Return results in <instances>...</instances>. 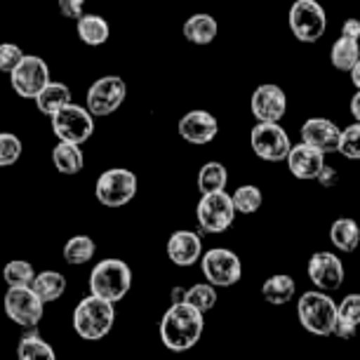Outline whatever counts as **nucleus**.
<instances>
[{
	"mask_svg": "<svg viewBox=\"0 0 360 360\" xmlns=\"http://www.w3.org/2000/svg\"><path fill=\"white\" fill-rule=\"evenodd\" d=\"M205 330V314L195 311L191 304H172L160 318L158 335L165 349L184 353L200 342Z\"/></svg>",
	"mask_w": 360,
	"mask_h": 360,
	"instance_id": "obj_1",
	"label": "nucleus"
},
{
	"mask_svg": "<svg viewBox=\"0 0 360 360\" xmlns=\"http://www.w3.org/2000/svg\"><path fill=\"white\" fill-rule=\"evenodd\" d=\"M297 316L302 328L314 337H332L339 323V307L328 292L309 290L299 297Z\"/></svg>",
	"mask_w": 360,
	"mask_h": 360,
	"instance_id": "obj_2",
	"label": "nucleus"
},
{
	"mask_svg": "<svg viewBox=\"0 0 360 360\" xmlns=\"http://www.w3.org/2000/svg\"><path fill=\"white\" fill-rule=\"evenodd\" d=\"M73 330L85 342H99L115 325V304L99 297H83L73 309Z\"/></svg>",
	"mask_w": 360,
	"mask_h": 360,
	"instance_id": "obj_3",
	"label": "nucleus"
},
{
	"mask_svg": "<svg viewBox=\"0 0 360 360\" xmlns=\"http://www.w3.org/2000/svg\"><path fill=\"white\" fill-rule=\"evenodd\" d=\"M132 288V269L123 259H101L90 271V295L118 304Z\"/></svg>",
	"mask_w": 360,
	"mask_h": 360,
	"instance_id": "obj_4",
	"label": "nucleus"
},
{
	"mask_svg": "<svg viewBox=\"0 0 360 360\" xmlns=\"http://www.w3.org/2000/svg\"><path fill=\"white\" fill-rule=\"evenodd\" d=\"M137 174L125 167H111L99 174L94 195L104 207H125L137 195Z\"/></svg>",
	"mask_w": 360,
	"mask_h": 360,
	"instance_id": "obj_5",
	"label": "nucleus"
},
{
	"mask_svg": "<svg viewBox=\"0 0 360 360\" xmlns=\"http://www.w3.org/2000/svg\"><path fill=\"white\" fill-rule=\"evenodd\" d=\"M290 31L299 43H316L325 36L328 15L325 8L316 0H295L288 15Z\"/></svg>",
	"mask_w": 360,
	"mask_h": 360,
	"instance_id": "obj_6",
	"label": "nucleus"
},
{
	"mask_svg": "<svg viewBox=\"0 0 360 360\" xmlns=\"http://www.w3.org/2000/svg\"><path fill=\"white\" fill-rule=\"evenodd\" d=\"M52 132L59 141L66 144H85L94 134V115L87 111V106L71 104L64 106L62 111L52 115Z\"/></svg>",
	"mask_w": 360,
	"mask_h": 360,
	"instance_id": "obj_7",
	"label": "nucleus"
},
{
	"mask_svg": "<svg viewBox=\"0 0 360 360\" xmlns=\"http://www.w3.org/2000/svg\"><path fill=\"white\" fill-rule=\"evenodd\" d=\"M200 269L205 281L214 285V288H233L243 278L240 257L226 248H212L207 252H202Z\"/></svg>",
	"mask_w": 360,
	"mask_h": 360,
	"instance_id": "obj_8",
	"label": "nucleus"
},
{
	"mask_svg": "<svg viewBox=\"0 0 360 360\" xmlns=\"http://www.w3.org/2000/svg\"><path fill=\"white\" fill-rule=\"evenodd\" d=\"M236 214L238 212L233 207V198L226 191L200 195V202L195 205V221L205 233H224V231H229Z\"/></svg>",
	"mask_w": 360,
	"mask_h": 360,
	"instance_id": "obj_9",
	"label": "nucleus"
},
{
	"mask_svg": "<svg viewBox=\"0 0 360 360\" xmlns=\"http://www.w3.org/2000/svg\"><path fill=\"white\" fill-rule=\"evenodd\" d=\"M250 146H252L257 158L266 162L288 160L292 151L290 134L283 130L281 123H257L250 132Z\"/></svg>",
	"mask_w": 360,
	"mask_h": 360,
	"instance_id": "obj_10",
	"label": "nucleus"
},
{
	"mask_svg": "<svg viewBox=\"0 0 360 360\" xmlns=\"http://www.w3.org/2000/svg\"><path fill=\"white\" fill-rule=\"evenodd\" d=\"M5 316L19 328H36L43 321L45 304L31 288H8L3 299Z\"/></svg>",
	"mask_w": 360,
	"mask_h": 360,
	"instance_id": "obj_11",
	"label": "nucleus"
},
{
	"mask_svg": "<svg viewBox=\"0 0 360 360\" xmlns=\"http://www.w3.org/2000/svg\"><path fill=\"white\" fill-rule=\"evenodd\" d=\"M127 97V85L120 76H104L99 80H94L87 90V111H90L94 118H104V115H111L123 106V101Z\"/></svg>",
	"mask_w": 360,
	"mask_h": 360,
	"instance_id": "obj_12",
	"label": "nucleus"
},
{
	"mask_svg": "<svg viewBox=\"0 0 360 360\" xmlns=\"http://www.w3.org/2000/svg\"><path fill=\"white\" fill-rule=\"evenodd\" d=\"M52 83L50 69H47L45 59L36 57V54H26L24 62L10 73V85L22 99H33Z\"/></svg>",
	"mask_w": 360,
	"mask_h": 360,
	"instance_id": "obj_13",
	"label": "nucleus"
},
{
	"mask_svg": "<svg viewBox=\"0 0 360 360\" xmlns=\"http://www.w3.org/2000/svg\"><path fill=\"white\" fill-rule=\"evenodd\" d=\"M250 111L257 118V123H281L288 113V94L281 85L264 83L252 92Z\"/></svg>",
	"mask_w": 360,
	"mask_h": 360,
	"instance_id": "obj_14",
	"label": "nucleus"
},
{
	"mask_svg": "<svg viewBox=\"0 0 360 360\" xmlns=\"http://www.w3.org/2000/svg\"><path fill=\"white\" fill-rule=\"evenodd\" d=\"M307 274H309V281L316 285V290L335 292V290L342 288L346 271H344L342 259H339L335 252L323 250V252H316L309 259Z\"/></svg>",
	"mask_w": 360,
	"mask_h": 360,
	"instance_id": "obj_15",
	"label": "nucleus"
},
{
	"mask_svg": "<svg viewBox=\"0 0 360 360\" xmlns=\"http://www.w3.org/2000/svg\"><path fill=\"white\" fill-rule=\"evenodd\" d=\"M176 132L179 137L188 141V144L202 146L210 144L217 132H219V123L210 111H202V108H195V111H188L179 118V125H176Z\"/></svg>",
	"mask_w": 360,
	"mask_h": 360,
	"instance_id": "obj_16",
	"label": "nucleus"
},
{
	"mask_svg": "<svg viewBox=\"0 0 360 360\" xmlns=\"http://www.w3.org/2000/svg\"><path fill=\"white\" fill-rule=\"evenodd\" d=\"M339 141H342V130L330 118H309L302 125V144L325 155L339 151Z\"/></svg>",
	"mask_w": 360,
	"mask_h": 360,
	"instance_id": "obj_17",
	"label": "nucleus"
},
{
	"mask_svg": "<svg viewBox=\"0 0 360 360\" xmlns=\"http://www.w3.org/2000/svg\"><path fill=\"white\" fill-rule=\"evenodd\" d=\"M167 257L174 266H193L202 259V238L195 231H174L167 240Z\"/></svg>",
	"mask_w": 360,
	"mask_h": 360,
	"instance_id": "obj_18",
	"label": "nucleus"
},
{
	"mask_svg": "<svg viewBox=\"0 0 360 360\" xmlns=\"http://www.w3.org/2000/svg\"><path fill=\"white\" fill-rule=\"evenodd\" d=\"M285 162H288L290 174L302 181H311V179L318 181V176H321L323 169L328 167L325 165V153L316 151V148H311L307 144L292 146V151Z\"/></svg>",
	"mask_w": 360,
	"mask_h": 360,
	"instance_id": "obj_19",
	"label": "nucleus"
},
{
	"mask_svg": "<svg viewBox=\"0 0 360 360\" xmlns=\"http://www.w3.org/2000/svg\"><path fill=\"white\" fill-rule=\"evenodd\" d=\"M217 31H219V24H217V19L212 15H207V12L191 15L184 22V29H181L184 38L193 45H210L217 38Z\"/></svg>",
	"mask_w": 360,
	"mask_h": 360,
	"instance_id": "obj_20",
	"label": "nucleus"
},
{
	"mask_svg": "<svg viewBox=\"0 0 360 360\" xmlns=\"http://www.w3.org/2000/svg\"><path fill=\"white\" fill-rule=\"evenodd\" d=\"M330 243L335 245L339 252H353L360 245V226L356 219L351 217H339L335 224L330 226Z\"/></svg>",
	"mask_w": 360,
	"mask_h": 360,
	"instance_id": "obj_21",
	"label": "nucleus"
},
{
	"mask_svg": "<svg viewBox=\"0 0 360 360\" xmlns=\"http://www.w3.org/2000/svg\"><path fill=\"white\" fill-rule=\"evenodd\" d=\"M295 295H297V283H295V278L288 274L271 276L269 281H264L262 285V297L266 299L269 304H274V307H285V304H290L292 299H295Z\"/></svg>",
	"mask_w": 360,
	"mask_h": 360,
	"instance_id": "obj_22",
	"label": "nucleus"
},
{
	"mask_svg": "<svg viewBox=\"0 0 360 360\" xmlns=\"http://www.w3.org/2000/svg\"><path fill=\"white\" fill-rule=\"evenodd\" d=\"M69 104H71V90H69V85L59 83V80H52V83L36 97L38 111L47 115V118H52L54 113L62 111V108Z\"/></svg>",
	"mask_w": 360,
	"mask_h": 360,
	"instance_id": "obj_23",
	"label": "nucleus"
},
{
	"mask_svg": "<svg viewBox=\"0 0 360 360\" xmlns=\"http://www.w3.org/2000/svg\"><path fill=\"white\" fill-rule=\"evenodd\" d=\"M52 162L62 174H69V176L80 174V172H83V167H85L83 148H80L78 144H66V141H59V144L52 148Z\"/></svg>",
	"mask_w": 360,
	"mask_h": 360,
	"instance_id": "obj_24",
	"label": "nucleus"
},
{
	"mask_svg": "<svg viewBox=\"0 0 360 360\" xmlns=\"http://www.w3.org/2000/svg\"><path fill=\"white\" fill-rule=\"evenodd\" d=\"M36 295L40 297L43 304H52L57 299L64 297L66 292V276L59 274V271H40L33 281V288H31Z\"/></svg>",
	"mask_w": 360,
	"mask_h": 360,
	"instance_id": "obj_25",
	"label": "nucleus"
},
{
	"mask_svg": "<svg viewBox=\"0 0 360 360\" xmlns=\"http://www.w3.org/2000/svg\"><path fill=\"white\" fill-rule=\"evenodd\" d=\"M97 255V243L92 240L90 236L80 233V236H71L69 240L64 243L62 257L66 264L71 266H83V264H90Z\"/></svg>",
	"mask_w": 360,
	"mask_h": 360,
	"instance_id": "obj_26",
	"label": "nucleus"
},
{
	"mask_svg": "<svg viewBox=\"0 0 360 360\" xmlns=\"http://www.w3.org/2000/svg\"><path fill=\"white\" fill-rule=\"evenodd\" d=\"M76 31H78V38L90 47L104 45L108 36H111V26L99 15H85L83 19H78Z\"/></svg>",
	"mask_w": 360,
	"mask_h": 360,
	"instance_id": "obj_27",
	"label": "nucleus"
},
{
	"mask_svg": "<svg viewBox=\"0 0 360 360\" xmlns=\"http://www.w3.org/2000/svg\"><path fill=\"white\" fill-rule=\"evenodd\" d=\"M226 184H229L226 165H221V162H217V160H210V162H205V165L200 167V172H198V191H200V195L226 191Z\"/></svg>",
	"mask_w": 360,
	"mask_h": 360,
	"instance_id": "obj_28",
	"label": "nucleus"
},
{
	"mask_svg": "<svg viewBox=\"0 0 360 360\" xmlns=\"http://www.w3.org/2000/svg\"><path fill=\"white\" fill-rule=\"evenodd\" d=\"M17 358L19 360H57L52 344H47L36 330L26 332L17 344Z\"/></svg>",
	"mask_w": 360,
	"mask_h": 360,
	"instance_id": "obj_29",
	"label": "nucleus"
},
{
	"mask_svg": "<svg viewBox=\"0 0 360 360\" xmlns=\"http://www.w3.org/2000/svg\"><path fill=\"white\" fill-rule=\"evenodd\" d=\"M330 62L337 71H349L351 73L353 66L360 62V43L358 40L339 36L335 40V45H332V50H330Z\"/></svg>",
	"mask_w": 360,
	"mask_h": 360,
	"instance_id": "obj_30",
	"label": "nucleus"
},
{
	"mask_svg": "<svg viewBox=\"0 0 360 360\" xmlns=\"http://www.w3.org/2000/svg\"><path fill=\"white\" fill-rule=\"evenodd\" d=\"M36 276L38 274L33 271V264L26 259H12L3 269V278L8 283V288H33Z\"/></svg>",
	"mask_w": 360,
	"mask_h": 360,
	"instance_id": "obj_31",
	"label": "nucleus"
},
{
	"mask_svg": "<svg viewBox=\"0 0 360 360\" xmlns=\"http://www.w3.org/2000/svg\"><path fill=\"white\" fill-rule=\"evenodd\" d=\"M231 198H233L236 212H240V214H255L257 210L262 207L264 193L257 186H252V184H243V186H238L233 193H231Z\"/></svg>",
	"mask_w": 360,
	"mask_h": 360,
	"instance_id": "obj_32",
	"label": "nucleus"
},
{
	"mask_svg": "<svg viewBox=\"0 0 360 360\" xmlns=\"http://www.w3.org/2000/svg\"><path fill=\"white\" fill-rule=\"evenodd\" d=\"M184 302L191 304V307L195 311H200V314H207V311H212L217 304V288L210 283H195L186 290Z\"/></svg>",
	"mask_w": 360,
	"mask_h": 360,
	"instance_id": "obj_33",
	"label": "nucleus"
},
{
	"mask_svg": "<svg viewBox=\"0 0 360 360\" xmlns=\"http://www.w3.org/2000/svg\"><path fill=\"white\" fill-rule=\"evenodd\" d=\"M24 144L17 134L12 132H0V167H12L22 158Z\"/></svg>",
	"mask_w": 360,
	"mask_h": 360,
	"instance_id": "obj_34",
	"label": "nucleus"
},
{
	"mask_svg": "<svg viewBox=\"0 0 360 360\" xmlns=\"http://www.w3.org/2000/svg\"><path fill=\"white\" fill-rule=\"evenodd\" d=\"M339 153L349 160H360V123H353L342 130V141H339Z\"/></svg>",
	"mask_w": 360,
	"mask_h": 360,
	"instance_id": "obj_35",
	"label": "nucleus"
},
{
	"mask_svg": "<svg viewBox=\"0 0 360 360\" xmlns=\"http://www.w3.org/2000/svg\"><path fill=\"white\" fill-rule=\"evenodd\" d=\"M337 307H339V323H346V325L358 328L360 325V295L358 292L346 295Z\"/></svg>",
	"mask_w": 360,
	"mask_h": 360,
	"instance_id": "obj_36",
	"label": "nucleus"
},
{
	"mask_svg": "<svg viewBox=\"0 0 360 360\" xmlns=\"http://www.w3.org/2000/svg\"><path fill=\"white\" fill-rule=\"evenodd\" d=\"M24 50L19 45H15V43H0V71L3 73H10L17 69L19 64L24 62Z\"/></svg>",
	"mask_w": 360,
	"mask_h": 360,
	"instance_id": "obj_37",
	"label": "nucleus"
},
{
	"mask_svg": "<svg viewBox=\"0 0 360 360\" xmlns=\"http://www.w3.org/2000/svg\"><path fill=\"white\" fill-rule=\"evenodd\" d=\"M59 12L66 19H83L85 17V0H59Z\"/></svg>",
	"mask_w": 360,
	"mask_h": 360,
	"instance_id": "obj_38",
	"label": "nucleus"
},
{
	"mask_svg": "<svg viewBox=\"0 0 360 360\" xmlns=\"http://www.w3.org/2000/svg\"><path fill=\"white\" fill-rule=\"evenodd\" d=\"M342 36L351 40H360V19H346L342 24Z\"/></svg>",
	"mask_w": 360,
	"mask_h": 360,
	"instance_id": "obj_39",
	"label": "nucleus"
},
{
	"mask_svg": "<svg viewBox=\"0 0 360 360\" xmlns=\"http://www.w3.org/2000/svg\"><path fill=\"white\" fill-rule=\"evenodd\" d=\"M358 328H353V325H346V323H337V330H335V337L339 339H353L356 337Z\"/></svg>",
	"mask_w": 360,
	"mask_h": 360,
	"instance_id": "obj_40",
	"label": "nucleus"
},
{
	"mask_svg": "<svg viewBox=\"0 0 360 360\" xmlns=\"http://www.w3.org/2000/svg\"><path fill=\"white\" fill-rule=\"evenodd\" d=\"M318 181H321L323 186H332V184H337V172L332 167H325L323 169V174L318 176Z\"/></svg>",
	"mask_w": 360,
	"mask_h": 360,
	"instance_id": "obj_41",
	"label": "nucleus"
},
{
	"mask_svg": "<svg viewBox=\"0 0 360 360\" xmlns=\"http://www.w3.org/2000/svg\"><path fill=\"white\" fill-rule=\"evenodd\" d=\"M351 115L356 118V123H360V90L351 97Z\"/></svg>",
	"mask_w": 360,
	"mask_h": 360,
	"instance_id": "obj_42",
	"label": "nucleus"
},
{
	"mask_svg": "<svg viewBox=\"0 0 360 360\" xmlns=\"http://www.w3.org/2000/svg\"><path fill=\"white\" fill-rule=\"evenodd\" d=\"M351 83L360 90V62H358L356 66H353V71H351Z\"/></svg>",
	"mask_w": 360,
	"mask_h": 360,
	"instance_id": "obj_43",
	"label": "nucleus"
}]
</instances>
